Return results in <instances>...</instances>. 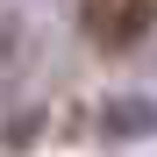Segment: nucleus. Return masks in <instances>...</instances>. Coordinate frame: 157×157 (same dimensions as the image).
Here are the masks:
<instances>
[{
    "instance_id": "f257e3e1",
    "label": "nucleus",
    "mask_w": 157,
    "mask_h": 157,
    "mask_svg": "<svg viewBox=\"0 0 157 157\" xmlns=\"http://www.w3.org/2000/svg\"><path fill=\"white\" fill-rule=\"evenodd\" d=\"M157 21V0H86V36L100 50H136Z\"/></svg>"
}]
</instances>
